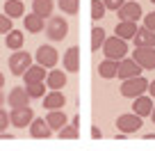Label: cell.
Returning <instances> with one entry per match:
<instances>
[{"instance_id": "cell-2", "label": "cell", "mask_w": 155, "mask_h": 151, "mask_svg": "<svg viewBox=\"0 0 155 151\" xmlns=\"http://www.w3.org/2000/svg\"><path fill=\"white\" fill-rule=\"evenodd\" d=\"M146 89H148V80L144 76H132V78H126L121 83V96L135 98V96L146 94Z\"/></svg>"}, {"instance_id": "cell-15", "label": "cell", "mask_w": 155, "mask_h": 151, "mask_svg": "<svg viewBox=\"0 0 155 151\" xmlns=\"http://www.w3.org/2000/svg\"><path fill=\"white\" fill-rule=\"evenodd\" d=\"M30 94L25 92V87H14L9 94H7V103L9 108H23V105H30Z\"/></svg>"}, {"instance_id": "cell-29", "label": "cell", "mask_w": 155, "mask_h": 151, "mask_svg": "<svg viewBox=\"0 0 155 151\" xmlns=\"http://www.w3.org/2000/svg\"><path fill=\"white\" fill-rule=\"evenodd\" d=\"M57 7L64 12V14L73 16V14H78V9H80V0H57Z\"/></svg>"}, {"instance_id": "cell-42", "label": "cell", "mask_w": 155, "mask_h": 151, "mask_svg": "<svg viewBox=\"0 0 155 151\" xmlns=\"http://www.w3.org/2000/svg\"><path fill=\"white\" fill-rule=\"evenodd\" d=\"M150 2H153V5H155V0H150Z\"/></svg>"}, {"instance_id": "cell-33", "label": "cell", "mask_w": 155, "mask_h": 151, "mask_svg": "<svg viewBox=\"0 0 155 151\" xmlns=\"http://www.w3.org/2000/svg\"><path fill=\"white\" fill-rule=\"evenodd\" d=\"M144 25H146L148 30H153V32H155V12H150V14L144 16Z\"/></svg>"}, {"instance_id": "cell-3", "label": "cell", "mask_w": 155, "mask_h": 151, "mask_svg": "<svg viewBox=\"0 0 155 151\" xmlns=\"http://www.w3.org/2000/svg\"><path fill=\"white\" fill-rule=\"evenodd\" d=\"M46 34H48L50 41H62L66 39L68 34V21L64 16H48V23H46Z\"/></svg>"}, {"instance_id": "cell-18", "label": "cell", "mask_w": 155, "mask_h": 151, "mask_svg": "<svg viewBox=\"0 0 155 151\" xmlns=\"http://www.w3.org/2000/svg\"><path fill=\"white\" fill-rule=\"evenodd\" d=\"M137 28H139V25H137L135 21H119V23H116V28H114V34L128 41V39H132V37H135Z\"/></svg>"}, {"instance_id": "cell-32", "label": "cell", "mask_w": 155, "mask_h": 151, "mask_svg": "<svg viewBox=\"0 0 155 151\" xmlns=\"http://www.w3.org/2000/svg\"><path fill=\"white\" fill-rule=\"evenodd\" d=\"M126 0H103V5H105V9H112V12H116L119 7L123 5Z\"/></svg>"}, {"instance_id": "cell-23", "label": "cell", "mask_w": 155, "mask_h": 151, "mask_svg": "<svg viewBox=\"0 0 155 151\" xmlns=\"http://www.w3.org/2000/svg\"><path fill=\"white\" fill-rule=\"evenodd\" d=\"M2 12H5L9 19H23L25 5H23V0H5V7H2Z\"/></svg>"}, {"instance_id": "cell-37", "label": "cell", "mask_w": 155, "mask_h": 151, "mask_svg": "<svg viewBox=\"0 0 155 151\" xmlns=\"http://www.w3.org/2000/svg\"><path fill=\"white\" fill-rule=\"evenodd\" d=\"M0 140H14V135L7 133V131H0Z\"/></svg>"}, {"instance_id": "cell-39", "label": "cell", "mask_w": 155, "mask_h": 151, "mask_svg": "<svg viewBox=\"0 0 155 151\" xmlns=\"http://www.w3.org/2000/svg\"><path fill=\"white\" fill-rule=\"evenodd\" d=\"M150 119H153V124H155V105H153V110H150Z\"/></svg>"}, {"instance_id": "cell-11", "label": "cell", "mask_w": 155, "mask_h": 151, "mask_svg": "<svg viewBox=\"0 0 155 151\" xmlns=\"http://www.w3.org/2000/svg\"><path fill=\"white\" fill-rule=\"evenodd\" d=\"M28 128H30V137H34V140H48L53 135V128L48 126V122L44 117H34Z\"/></svg>"}, {"instance_id": "cell-25", "label": "cell", "mask_w": 155, "mask_h": 151, "mask_svg": "<svg viewBox=\"0 0 155 151\" xmlns=\"http://www.w3.org/2000/svg\"><path fill=\"white\" fill-rule=\"evenodd\" d=\"M53 9H55L53 0H32V12H34V14H39L41 19L53 16Z\"/></svg>"}, {"instance_id": "cell-36", "label": "cell", "mask_w": 155, "mask_h": 151, "mask_svg": "<svg viewBox=\"0 0 155 151\" xmlns=\"http://www.w3.org/2000/svg\"><path fill=\"white\" fill-rule=\"evenodd\" d=\"M91 137H94V140H101V137H103L101 128H91Z\"/></svg>"}, {"instance_id": "cell-35", "label": "cell", "mask_w": 155, "mask_h": 151, "mask_svg": "<svg viewBox=\"0 0 155 151\" xmlns=\"http://www.w3.org/2000/svg\"><path fill=\"white\" fill-rule=\"evenodd\" d=\"M146 92H148V96L155 98V80H150V83H148V89H146Z\"/></svg>"}, {"instance_id": "cell-6", "label": "cell", "mask_w": 155, "mask_h": 151, "mask_svg": "<svg viewBox=\"0 0 155 151\" xmlns=\"http://www.w3.org/2000/svg\"><path fill=\"white\" fill-rule=\"evenodd\" d=\"M116 14H119V21H139L141 16H144V9H141V5L137 2V0H126L119 9H116Z\"/></svg>"}, {"instance_id": "cell-20", "label": "cell", "mask_w": 155, "mask_h": 151, "mask_svg": "<svg viewBox=\"0 0 155 151\" xmlns=\"http://www.w3.org/2000/svg\"><path fill=\"white\" fill-rule=\"evenodd\" d=\"M116 69H119V60L105 57L101 64H98V76H101V78H105V80L116 78Z\"/></svg>"}, {"instance_id": "cell-10", "label": "cell", "mask_w": 155, "mask_h": 151, "mask_svg": "<svg viewBox=\"0 0 155 151\" xmlns=\"http://www.w3.org/2000/svg\"><path fill=\"white\" fill-rule=\"evenodd\" d=\"M141 71H144V69L132 57H121L119 60V69H116V78L126 80V78H132V76H141Z\"/></svg>"}, {"instance_id": "cell-22", "label": "cell", "mask_w": 155, "mask_h": 151, "mask_svg": "<svg viewBox=\"0 0 155 151\" xmlns=\"http://www.w3.org/2000/svg\"><path fill=\"white\" fill-rule=\"evenodd\" d=\"M46 122H48V126L53 128V131H59L62 126H66V124H68V117L64 115V110H48Z\"/></svg>"}, {"instance_id": "cell-26", "label": "cell", "mask_w": 155, "mask_h": 151, "mask_svg": "<svg viewBox=\"0 0 155 151\" xmlns=\"http://www.w3.org/2000/svg\"><path fill=\"white\" fill-rule=\"evenodd\" d=\"M78 126H80V117H73L71 124L59 128V140H75L80 133H78Z\"/></svg>"}, {"instance_id": "cell-16", "label": "cell", "mask_w": 155, "mask_h": 151, "mask_svg": "<svg viewBox=\"0 0 155 151\" xmlns=\"http://www.w3.org/2000/svg\"><path fill=\"white\" fill-rule=\"evenodd\" d=\"M62 64H64V71H68V73H78V71H80V50H78L75 46H71V48L64 53Z\"/></svg>"}, {"instance_id": "cell-27", "label": "cell", "mask_w": 155, "mask_h": 151, "mask_svg": "<svg viewBox=\"0 0 155 151\" xmlns=\"http://www.w3.org/2000/svg\"><path fill=\"white\" fill-rule=\"evenodd\" d=\"M105 37H107L105 30L98 28V25H94V30H91V50H94V53H98V50L103 48V41H105Z\"/></svg>"}, {"instance_id": "cell-38", "label": "cell", "mask_w": 155, "mask_h": 151, "mask_svg": "<svg viewBox=\"0 0 155 151\" xmlns=\"http://www.w3.org/2000/svg\"><path fill=\"white\" fill-rule=\"evenodd\" d=\"M2 85H5V73L0 71V89H2Z\"/></svg>"}, {"instance_id": "cell-8", "label": "cell", "mask_w": 155, "mask_h": 151, "mask_svg": "<svg viewBox=\"0 0 155 151\" xmlns=\"http://www.w3.org/2000/svg\"><path fill=\"white\" fill-rule=\"evenodd\" d=\"M32 119H34V112H32V108H30V105L12 108V112H9V124H12V126H16V128L30 126V122H32Z\"/></svg>"}, {"instance_id": "cell-4", "label": "cell", "mask_w": 155, "mask_h": 151, "mask_svg": "<svg viewBox=\"0 0 155 151\" xmlns=\"http://www.w3.org/2000/svg\"><path fill=\"white\" fill-rule=\"evenodd\" d=\"M132 60H135L144 71H153L155 69V46H135Z\"/></svg>"}, {"instance_id": "cell-5", "label": "cell", "mask_w": 155, "mask_h": 151, "mask_svg": "<svg viewBox=\"0 0 155 151\" xmlns=\"http://www.w3.org/2000/svg\"><path fill=\"white\" fill-rule=\"evenodd\" d=\"M141 126H144V122H141V117L135 115V112H128V115L116 117V128H119L123 135H135Z\"/></svg>"}, {"instance_id": "cell-34", "label": "cell", "mask_w": 155, "mask_h": 151, "mask_svg": "<svg viewBox=\"0 0 155 151\" xmlns=\"http://www.w3.org/2000/svg\"><path fill=\"white\" fill-rule=\"evenodd\" d=\"M7 126H9V115L0 108V131H7Z\"/></svg>"}, {"instance_id": "cell-7", "label": "cell", "mask_w": 155, "mask_h": 151, "mask_svg": "<svg viewBox=\"0 0 155 151\" xmlns=\"http://www.w3.org/2000/svg\"><path fill=\"white\" fill-rule=\"evenodd\" d=\"M32 64V55L30 53H23V50H14L12 53V57H9V71L14 73V76H23L25 73V69Z\"/></svg>"}, {"instance_id": "cell-41", "label": "cell", "mask_w": 155, "mask_h": 151, "mask_svg": "<svg viewBox=\"0 0 155 151\" xmlns=\"http://www.w3.org/2000/svg\"><path fill=\"white\" fill-rule=\"evenodd\" d=\"M146 140H155V133H148V135H146Z\"/></svg>"}, {"instance_id": "cell-12", "label": "cell", "mask_w": 155, "mask_h": 151, "mask_svg": "<svg viewBox=\"0 0 155 151\" xmlns=\"http://www.w3.org/2000/svg\"><path fill=\"white\" fill-rule=\"evenodd\" d=\"M150 110H153V96L141 94V96H135V98H132V112H135V115H139L141 119L148 117Z\"/></svg>"}, {"instance_id": "cell-31", "label": "cell", "mask_w": 155, "mask_h": 151, "mask_svg": "<svg viewBox=\"0 0 155 151\" xmlns=\"http://www.w3.org/2000/svg\"><path fill=\"white\" fill-rule=\"evenodd\" d=\"M12 28H14V19H9V16L2 12V14H0V34H7Z\"/></svg>"}, {"instance_id": "cell-9", "label": "cell", "mask_w": 155, "mask_h": 151, "mask_svg": "<svg viewBox=\"0 0 155 151\" xmlns=\"http://www.w3.org/2000/svg\"><path fill=\"white\" fill-rule=\"evenodd\" d=\"M34 60H37V64H41V67L53 69L55 64H57L59 55H57V50H55L53 46L44 44V46H39V48H37V53H34Z\"/></svg>"}, {"instance_id": "cell-19", "label": "cell", "mask_w": 155, "mask_h": 151, "mask_svg": "<svg viewBox=\"0 0 155 151\" xmlns=\"http://www.w3.org/2000/svg\"><path fill=\"white\" fill-rule=\"evenodd\" d=\"M132 39H135V46H155V32L141 25V28H137Z\"/></svg>"}, {"instance_id": "cell-1", "label": "cell", "mask_w": 155, "mask_h": 151, "mask_svg": "<svg viewBox=\"0 0 155 151\" xmlns=\"http://www.w3.org/2000/svg\"><path fill=\"white\" fill-rule=\"evenodd\" d=\"M103 53H105V57L110 60H121L126 57L128 53V41L121 39V37H105V41H103Z\"/></svg>"}, {"instance_id": "cell-14", "label": "cell", "mask_w": 155, "mask_h": 151, "mask_svg": "<svg viewBox=\"0 0 155 151\" xmlns=\"http://www.w3.org/2000/svg\"><path fill=\"white\" fill-rule=\"evenodd\" d=\"M66 105V96L62 94V89H50L44 96V108L46 110H62Z\"/></svg>"}, {"instance_id": "cell-24", "label": "cell", "mask_w": 155, "mask_h": 151, "mask_svg": "<svg viewBox=\"0 0 155 151\" xmlns=\"http://www.w3.org/2000/svg\"><path fill=\"white\" fill-rule=\"evenodd\" d=\"M23 23H25V30H28V32H32V34H37V32H41V30L46 28L44 25V19H41V16L39 14H23Z\"/></svg>"}, {"instance_id": "cell-30", "label": "cell", "mask_w": 155, "mask_h": 151, "mask_svg": "<svg viewBox=\"0 0 155 151\" xmlns=\"http://www.w3.org/2000/svg\"><path fill=\"white\" fill-rule=\"evenodd\" d=\"M105 5H103V0H91V19L94 21H101L105 19Z\"/></svg>"}, {"instance_id": "cell-21", "label": "cell", "mask_w": 155, "mask_h": 151, "mask_svg": "<svg viewBox=\"0 0 155 151\" xmlns=\"http://www.w3.org/2000/svg\"><path fill=\"white\" fill-rule=\"evenodd\" d=\"M23 44H25V34L21 32V30H14L12 28L9 32L5 34V46L9 50H18V48H23Z\"/></svg>"}, {"instance_id": "cell-28", "label": "cell", "mask_w": 155, "mask_h": 151, "mask_svg": "<svg viewBox=\"0 0 155 151\" xmlns=\"http://www.w3.org/2000/svg\"><path fill=\"white\" fill-rule=\"evenodd\" d=\"M46 83L44 80H39V83H30V85H25V92L30 94V98H44V94H46Z\"/></svg>"}, {"instance_id": "cell-13", "label": "cell", "mask_w": 155, "mask_h": 151, "mask_svg": "<svg viewBox=\"0 0 155 151\" xmlns=\"http://www.w3.org/2000/svg\"><path fill=\"white\" fill-rule=\"evenodd\" d=\"M44 83H46V87H48V89H64V87H66V71L53 67V71L46 73Z\"/></svg>"}, {"instance_id": "cell-40", "label": "cell", "mask_w": 155, "mask_h": 151, "mask_svg": "<svg viewBox=\"0 0 155 151\" xmlns=\"http://www.w3.org/2000/svg\"><path fill=\"white\" fill-rule=\"evenodd\" d=\"M2 103H5V94L0 92V108H2Z\"/></svg>"}, {"instance_id": "cell-17", "label": "cell", "mask_w": 155, "mask_h": 151, "mask_svg": "<svg viewBox=\"0 0 155 151\" xmlns=\"http://www.w3.org/2000/svg\"><path fill=\"white\" fill-rule=\"evenodd\" d=\"M46 67H41V64H30L28 69H25V73H23V80H25V85H30V83H39V80H46Z\"/></svg>"}]
</instances>
